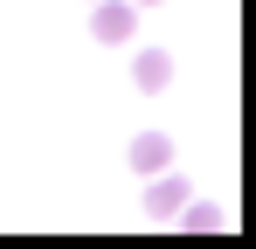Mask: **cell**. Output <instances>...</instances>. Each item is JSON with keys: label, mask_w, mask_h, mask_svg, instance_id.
<instances>
[{"label": "cell", "mask_w": 256, "mask_h": 249, "mask_svg": "<svg viewBox=\"0 0 256 249\" xmlns=\"http://www.w3.org/2000/svg\"><path fill=\"white\" fill-rule=\"evenodd\" d=\"M132 7H160V0H132Z\"/></svg>", "instance_id": "obj_5"}, {"label": "cell", "mask_w": 256, "mask_h": 249, "mask_svg": "<svg viewBox=\"0 0 256 249\" xmlns=\"http://www.w3.org/2000/svg\"><path fill=\"white\" fill-rule=\"evenodd\" d=\"M180 201H187V180H160V187L146 194V208H152V214H173Z\"/></svg>", "instance_id": "obj_4"}, {"label": "cell", "mask_w": 256, "mask_h": 249, "mask_svg": "<svg viewBox=\"0 0 256 249\" xmlns=\"http://www.w3.org/2000/svg\"><path fill=\"white\" fill-rule=\"evenodd\" d=\"M166 160H173L166 132H138V138H132V166H138V173H160Z\"/></svg>", "instance_id": "obj_2"}, {"label": "cell", "mask_w": 256, "mask_h": 249, "mask_svg": "<svg viewBox=\"0 0 256 249\" xmlns=\"http://www.w3.org/2000/svg\"><path fill=\"white\" fill-rule=\"evenodd\" d=\"M138 83H146V90H166V83H173V62L160 56V48H146V56H138Z\"/></svg>", "instance_id": "obj_3"}, {"label": "cell", "mask_w": 256, "mask_h": 249, "mask_svg": "<svg viewBox=\"0 0 256 249\" xmlns=\"http://www.w3.org/2000/svg\"><path fill=\"white\" fill-rule=\"evenodd\" d=\"M132 28H138L132 0H111V7H97V21H90V35H97V42H132Z\"/></svg>", "instance_id": "obj_1"}]
</instances>
